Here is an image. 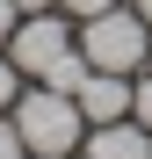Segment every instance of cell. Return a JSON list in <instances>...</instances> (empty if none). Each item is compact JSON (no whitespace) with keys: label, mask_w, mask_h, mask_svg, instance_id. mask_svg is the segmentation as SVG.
<instances>
[{"label":"cell","mask_w":152,"mask_h":159,"mask_svg":"<svg viewBox=\"0 0 152 159\" xmlns=\"http://www.w3.org/2000/svg\"><path fill=\"white\" fill-rule=\"evenodd\" d=\"M15 130H22V145H29L36 159H72L87 145V116H80V101L72 94H58V87H22V101H15Z\"/></svg>","instance_id":"1"},{"label":"cell","mask_w":152,"mask_h":159,"mask_svg":"<svg viewBox=\"0 0 152 159\" xmlns=\"http://www.w3.org/2000/svg\"><path fill=\"white\" fill-rule=\"evenodd\" d=\"M80 51H87L94 72H145V58H152V29L138 22L131 0H123V7L80 22Z\"/></svg>","instance_id":"2"},{"label":"cell","mask_w":152,"mask_h":159,"mask_svg":"<svg viewBox=\"0 0 152 159\" xmlns=\"http://www.w3.org/2000/svg\"><path fill=\"white\" fill-rule=\"evenodd\" d=\"M72 43H80V22H72L65 7H51V15H22V22H15V36H7V58H15L22 72L36 80L51 58H65Z\"/></svg>","instance_id":"3"},{"label":"cell","mask_w":152,"mask_h":159,"mask_svg":"<svg viewBox=\"0 0 152 159\" xmlns=\"http://www.w3.org/2000/svg\"><path fill=\"white\" fill-rule=\"evenodd\" d=\"M87 159H152V130L138 116H116V123H87Z\"/></svg>","instance_id":"4"},{"label":"cell","mask_w":152,"mask_h":159,"mask_svg":"<svg viewBox=\"0 0 152 159\" xmlns=\"http://www.w3.org/2000/svg\"><path fill=\"white\" fill-rule=\"evenodd\" d=\"M131 80H138V72H87L80 94H72V101H80V116H87V123H116V116H131Z\"/></svg>","instance_id":"5"},{"label":"cell","mask_w":152,"mask_h":159,"mask_svg":"<svg viewBox=\"0 0 152 159\" xmlns=\"http://www.w3.org/2000/svg\"><path fill=\"white\" fill-rule=\"evenodd\" d=\"M22 87H29V72H22V65L7 58V51H0V116H7L15 101H22Z\"/></svg>","instance_id":"6"},{"label":"cell","mask_w":152,"mask_h":159,"mask_svg":"<svg viewBox=\"0 0 152 159\" xmlns=\"http://www.w3.org/2000/svg\"><path fill=\"white\" fill-rule=\"evenodd\" d=\"M131 116L152 130V72H138V80H131Z\"/></svg>","instance_id":"7"},{"label":"cell","mask_w":152,"mask_h":159,"mask_svg":"<svg viewBox=\"0 0 152 159\" xmlns=\"http://www.w3.org/2000/svg\"><path fill=\"white\" fill-rule=\"evenodd\" d=\"M58 7H65L72 22H87V15H109V7H123V0H58Z\"/></svg>","instance_id":"8"},{"label":"cell","mask_w":152,"mask_h":159,"mask_svg":"<svg viewBox=\"0 0 152 159\" xmlns=\"http://www.w3.org/2000/svg\"><path fill=\"white\" fill-rule=\"evenodd\" d=\"M29 145H22V130H15V116H0V159H22Z\"/></svg>","instance_id":"9"},{"label":"cell","mask_w":152,"mask_h":159,"mask_svg":"<svg viewBox=\"0 0 152 159\" xmlns=\"http://www.w3.org/2000/svg\"><path fill=\"white\" fill-rule=\"evenodd\" d=\"M15 22H22V7H15V0H0V51H7V36H15Z\"/></svg>","instance_id":"10"},{"label":"cell","mask_w":152,"mask_h":159,"mask_svg":"<svg viewBox=\"0 0 152 159\" xmlns=\"http://www.w3.org/2000/svg\"><path fill=\"white\" fill-rule=\"evenodd\" d=\"M15 7H22V15H51L58 0H15Z\"/></svg>","instance_id":"11"},{"label":"cell","mask_w":152,"mask_h":159,"mask_svg":"<svg viewBox=\"0 0 152 159\" xmlns=\"http://www.w3.org/2000/svg\"><path fill=\"white\" fill-rule=\"evenodd\" d=\"M131 7H138V22H145V29H152V0H131Z\"/></svg>","instance_id":"12"},{"label":"cell","mask_w":152,"mask_h":159,"mask_svg":"<svg viewBox=\"0 0 152 159\" xmlns=\"http://www.w3.org/2000/svg\"><path fill=\"white\" fill-rule=\"evenodd\" d=\"M72 159H87V152H72Z\"/></svg>","instance_id":"13"},{"label":"cell","mask_w":152,"mask_h":159,"mask_svg":"<svg viewBox=\"0 0 152 159\" xmlns=\"http://www.w3.org/2000/svg\"><path fill=\"white\" fill-rule=\"evenodd\" d=\"M22 159H36V152H22Z\"/></svg>","instance_id":"14"},{"label":"cell","mask_w":152,"mask_h":159,"mask_svg":"<svg viewBox=\"0 0 152 159\" xmlns=\"http://www.w3.org/2000/svg\"><path fill=\"white\" fill-rule=\"evenodd\" d=\"M145 72H152V58H145Z\"/></svg>","instance_id":"15"}]
</instances>
